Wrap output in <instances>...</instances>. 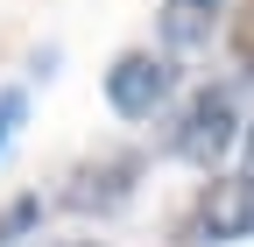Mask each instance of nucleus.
<instances>
[{
	"label": "nucleus",
	"instance_id": "9d476101",
	"mask_svg": "<svg viewBox=\"0 0 254 247\" xmlns=\"http://www.w3.org/2000/svg\"><path fill=\"white\" fill-rule=\"evenodd\" d=\"M64 247H99V240H64Z\"/></svg>",
	"mask_w": 254,
	"mask_h": 247
},
{
	"label": "nucleus",
	"instance_id": "0eeeda50",
	"mask_svg": "<svg viewBox=\"0 0 254 247\" xmlns=\"http://www.w3.org/2000/svg\"><path fill=\"white\" fill-rule=\"evenodd\" d=\"M36 219H43V198H14V205H0V247H7V240H21Z\"/></svg>",
	"mask_w": 254,
	"mask_h": 247
},
{
	"label": "nucleus",
	"instance_id": "39448f33",
	"mask_svg": "<svg viewBox=\"0 0 254 247\" xmlns=\"http://www.w3.org/2000/svg\"><path fill=\"white\" fill-rule=\"evenodd\" d=\"M212 7L219 0H163V43L170 50H198L212 36Z\"/></svg>",
	"mask_w": 254,
	"mask_h": 247
},
{
	"label": "nucleus",
	"instance_id": "6e6552de",
	"mask_svg": "<svg viewBox=\"0 0 254 247\" xmlns=\"http://www.w3.org/2000/svg\"><path fill=\"white\" fill-rule=\"evenodd\" d=\"M21 120H28V92H21V85H7V92H0V148H7V134L21 127Z\"/></svg>",
	"mask_w": 254,
	"mask_h": 247
},
{
	"label": "nucleus",
	"instance_id": "20e7f679",
	"mask_svg": "<svg viewBox=\"0 0 254 247\" xmlns=\"http://www.w3.org/2000/svg\"><path fill=\"white\" fill-rule=\"evenodd\" d=\"M170 85H177L170 57H155V50H120L113 71H106V106H113L120 120H148L155 106L170 99Z\"/></svg>",
	"mask_w": 254,
	"mask_h": 247
},
{
	"label": "nucleus",
	"instance_id": "f257e3e1",
	"mask_svg": "<svg viewBox=\"0 0 254 247\" xmlns=\"http://www.w3.org/2000/svg\"><path fill=\"white\" fill-rule=\"evenodd\" d=\"M141 170H148L141 148H99V156H85L71 177H64L57 205H64V212H120L127 198H134Z\"/></svg>",
	"mask_w": 254,
	"mask_h": 247
},
{
	"label": "nucleus",
	"instance_id": "7ed1b4c3",
	"mask_svg": "<svg viewBox=\"0 0 254 247\" xmlns=\"http://www.w3.org/2000/svg\"><path fill=\"white\" fill-rule=\"evenodd\" d=\"M254 233V177H212L198 191V212L184 219L190 247H212V240H247Z\"/></svg>",
	"mask_w": 254,
	"mask_h": 247
},
{
	"label": "nucleus",
	"instance_id": "1a4fd4ad",
	"mask_svg": "<svg viewBox=\"0 0 254 247\" xmlns=\"http://www.w3.org/2000/svg\"><path fill=\"white\" fill-rule=\"evenodd\" d=\"M240 148H247V177H254V127H247V141H240Z\"/></svg>",
	"mask_w": 254,
	"mask_h": 247
},
{
	"label": "nucleus",
	"instance_id": "423d86ee",
	"mask_svg": "<svg viewBox=\"0 0 254 247\" xmlns=\"http://www.w3.org/2000/svg\"><path fill=\"white\" fill-rule=\"evenodd\" d=\"M226 50H233V64L254 78V0H240L233 21H226Z\"/></svg>",
	"mask_w": 254,
	"mask_h": 247
},
{
	"label": "nucleus",
	"instance_id": "f03ea898",
	"mask_svg": "<svg viewBox=\"0 0 254 247\" xmlns=\"http://www.w3.org/2000/svg\"><path fill=\"white\" fill-rule=\"evenodd\" d=\"M233 127H240V120H233V92H212V85H205L198 99H190V106L170 120L163 148H170L177 163H198V170H212V163L233 148Z\"/></svg>",
	"mask_w": 254,
	"mask_h": 247
}]
</instances>
